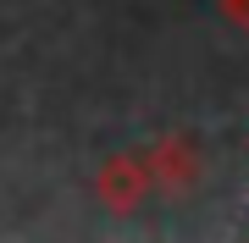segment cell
Wrapping results in <instances>:
<instances>
[{
    "mask_svg": "<svg viewBox=\"0 0 249 243\" xmlns=\"http://www.w3.org/2000/svg\"><path fill=\"white\" fill-rule=\"evenodd\" d=\"M194 171H199V161H188L183 144H166L155 155V177H166V182H183V177H194Z\"/></svg>",
    "mask_w": 249,
    "mask_h": 243,
    "instance_id": "2",
    "label": "cell"
},
{
    "mask_svg": "<svg viewBox=\"0 0 249 243\" xmlns=\"http://www.w3.org/2000/svg\"><path fill=\"white\" fill-rule=\"evenodd\" d=\"M139 188H144V171L127 161V155H122V161H111L106 171H100V194H106L116 210H127V205H133V199H139Z\"/></svg>",
    "mask_w": 249,
    "mask_h": 243,
    "instance_id": "1",
    "label": "cell"
}]
</instances>
